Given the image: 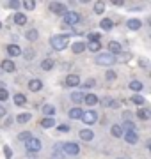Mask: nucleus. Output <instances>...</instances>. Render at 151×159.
I'll use <instances>...</instances> for the list:
<instances>
[{"label": "nucleus", "mask_w": 151, "mask_h": 159, "mask_svg": "<svg viewBox=\"0 0 151 159\" xmlns=\"http://www.w3.org/2000/svg\"><path fill=\"white\" fill-rule=\"evenodd\" d=\"M50 44H52L53 50L62 51V50H66V48H68L70 41H68V35H53L52 39H50Z\"/></svg>", "instance_id": "nucleus-1"}, {"label": "nucleus", "mask_w": 151, "mask_h": 159, "mask_svg": "<svg viewBox=\"0 0 151 159\" xmlns=\"http://www.w3.org/2000/svg\"><path fill=\"white\" fill-rule=\"evenodd\" d=\"M80 21V14L76 11H68L64 14V25H76Z\"/></svg>", "instance_id": "nucleus-2"}, {"label": "nucleus", "mask_w": 151, "mask_h": 159, "mask_svg": "<svg viewBox=\"0 0 151 159\" xmlns=\"http://www.w3.org/2000/svg\"><path fill=\"white\" fill-rule=\"evenodd\" d=\"M114 62H116V57L110 55V53H105V55H98L96 57V64L98 66H112Z\"/></svg>", "instance_id": "nucleus-3"}, {"label": "nucleus", "mask_w": 151, "mask_h": 159, "mask_svg": "<svg viewBox=\"0 0 151 159\" xmlns=\"http://www.w3.org/2000/svg\"><path fill=\"white\" fill-rule=\"evenodd\" d=\"M50 11H52L53 14H57V16H64V14L68 12V9H66V6H64V4L52 2V4H50Z\"/></svg>", "instance_id": "nucleus-4"}, {"label": "nucleus", "mask_w": 151, "mask_h": 159, "mask_svg": "<svg viewBox=\"0 0 151 159\" xmlns=\"http://www.w3.org/2000/svg\"><path fill=\"white\" fill-rule=\"evenodd\" d=\"M25 147L29 152H39L41 150V142L37 138H30L29 142H25Z\"/></svg>", "instance_id": "nucleus-5"}, {"label": "nucleus", "mask_w": 151, "mask_h": 159, "mask_svg": "<svg viewBox=\"0 0 151 159\" xmlns=\"http://www.w3.org/2000/svg\"><path fill=\"white\" fill-rule=\"evenodd\" d=\"M80 152V148L76 143H64L62 145V154H68V156H76Z\"/></svg>", "instance_id": "nucleus-6"}, {"label": "nucleus", "mask_w": 151, "mask_h": 159, "mask_svg": "<svg viewBox=\"0 0 151 159\" xmlns=\"http://www.w3.org/2000/svg\"><path fill=\"white\" fill-rule=\"evenodd\" d=\"M80 119L84 120L85 124H94V122H96V111H94V110H89V111H84Z\"/></svg>", "instance_id": "nucleus-7"}, {"label": "nucleus", "mask_w": 151, "mask_h": 159, "mask_svg": "<svg viewBox=\"0 0 151 159\" xmlns=\"http://www.w3.org/2000/svg\"><path fill=\"white\" fill-rule=\"evenodd\" d=\"M0 69H2V71H6V73H14V71H16V66H14L12 60L7 58V60H4V62L0 64Z\"/></svg>", "instance_id": "nucleus-8"}, {"label": "nucleus", "mask_w": 151, "mask_h": 159, "mask_svg": "<svg viewBox=\"0 0 151 159\" xmlns=\"http://www.w3.org/2000/svg\"><path fill=\"white\" fill-rule=\"evenodd\" d=\"M121 51H123V48H121V44H119L117 41L109 43V53H110V55H114V57H116V55H119Z\"/></svg>", "instance_id": "nucleus-9"}, {"label": "nucleus", "mask_w": 151, "mask_h": 159, "mask_svg": "<svg viewBox=\"0 0 151 159\" xmlns=\"http://www.w3.org/2000/svg\"><path fill=\"white\" fill-rule=\"evenodd\" d=\"M64 85H68V87H76V85H80V78H78L76 74H70V76H66V81H64Z\"/></svg>", "instance_id": "nucleus-10"}, {"label": "nucleus", "mask_w": 151, "mask_h": 159, "mask_svg": "<svg viewBox=\"0 0 151 159\" xmlns=\"http://www.w3.org/2000/svg\"><path fill=\"white\" fill-rule=\"evenodd\" d=\"M43 89V81L41 80H30L29 81V90L30 92H39Z\"/></svg>", "instance_id": "nucleus-11"}, {"label": "nucleus", "mask_w": 151, "mask_h": 159, "mask_svg": "<svg viewBox=\"0 0 151 159\" xmlns=\"http://www.w3.org/2000/svg\"><path fill=\"white\" fill-rule=\"evenodd\" d=\"M84 102H85L87 106H94V104L100 102V99H98V96H94V94H87V96H84Z\"/></svg>", "instance_id": "nucleus-12"}, {"label": "nucleus", "mask_w": 151, "mask_h": 159, "mask_svg": "<svg viewBox=\"0 0 151 159\" xmlns=\"http://www.w3.org/2000/svg\"><path fill=\"white\" fill-rule=\"evenodd\" d=\"M7 53H9L11 57H20V55H22V48L16 46V44H9L7 46Z\"/></svg>", "instance_id": "nucleus-13"}, {"label": "nucleus", "mask_w": 151, "mask_h": 159, "mask_svg": "<svg viewBox=\"0 0 151 159\" xmlns=\"http://www.w3.org/2000/svg\"><path fill=\"white\" fill-rule=\"evenodd\" d=\"M124 140L130 145H135V143L139 142V136H137V133H124Z\"/></svg>", "instance_id": "nucleus-14"}, {"label": "nucleus", "mask_w": 151, "mask_h": 159, "mask_svg": "<svg viewBox=\"0 0 151 159\" xmlns=\"http://www.w3.org/2000/svg\"><path fill=\"white\" fill-rule=\"evenodd\" d=\"M14 23L20 25V27H23L25 23H27V16H25L23 12H16V14H14Z\"/></svg>", "instance_id": "nucleus-15"}, {"label": "nucleus", "mask_w": 151, "mask_h": 159, "mask_svg": "<svg viewBox=\"0 0 151 159\" xmlns=\"http://www.w3.org/2000/svg\"><path fill=\"white\" fill-rule=\"evenodd\" d=\"M80 138L82 140H85V142H91V140L94 138V133L91 129H82L80 131Z\"/></svg>", "instance_id": "nucleus-16"}, {"label": "nucleus", "mask_w": 151, "mask_h": 159, "mask_svg": "<svg viewBox=\"0 0 151 159\" xmlns=\"http://www.w3.org/2000/svg\"><path fill=\"white\" fill-rule=\"evenodd\" d=\"M140 25H142V23H140V20H135V18H134V20H128V21H126V27H128L130 30H139Z\"/></svg>", "instance_id": "nucleus-17"}, {"label": "nucleus", "mask_w": 151, "mask_h": 159, "mask_svg": "<svg viewBox=\"0 0 151 159\" xmlns=\"http://www.w3.org/2000/svg\"><path fill=\"white\" fill-rule=\"evenodd\" d=\"M100 27H101L103 30H110L112 27H114V21H112V20H109V18H103V20L100 21Z\"/></svg>", "instance_id": "nucleus-18"}, {"label": "nucleus", "mask_w": 151, "mask_h": 159, "mask_svg": "<svg viewBox=\"0 0 151 159\" xmlns=\"http://www.w3.org/2000/svg\"><path fill=\"white\" fill-rule=\"evenodd\" d=\"M137 117H139V119H142V120H149L151 119V111L148 108H142V110H139V111H137Z\"/></svg>", "instance_id": "nucleus-19"}, {"label": "nucleus", "mask_w": 151, "mask_h": 159, "mask_svg": "<svg viewBox=\"0 0 151 159\" xmlns=\"http://www.w3.org/2000/svg\"><path fill=\"white\" fill-rule=\"evenodd\" d=\"M43 113L46 115V117H50V119H53V115H55V108H53L52 104H45V106H43Z\"/></svg>", "instance_id": "nucleus-20"}, {"label": "nucleus", "mask_w": 151, "mask_h": 159, "mask_svg": "<svg viewBox=\"0 0 151 159\" xmlns=\"http://www.w3.org/2000/svg\"><path fill=\"white\" fill-rule=\"evenodd\" d=\"M41 125H43L45 129H50V127H53V125H55V120L50 119V117H45V119L41 120Z\"/></svg>", "instance_id": "nucleus-21"}, {"label": "nucleus", "mask_w": 151, "mask_h": 159, "mask_svg": "<svg viewBox=\"0 0 151 159\" xmlns=\"http://www.w3.org/2000/svg\"><path fill=\"white\" fill-rule=\"evenodd\" d=\"M121 129H123V131H126V133H135V125H134V122L126 120V122H123Z\"/></svg>", "instance_id": "nucleus-22"}, {"label": "nucleus", "mask_w": 151, "mask_h": 159, "mask_svg": "<svg viewBox=\"0 0 151 159\" xmlns=\"http://www.w3.org/2000/svg\"><path fill=\"white\" fill-rule=\"evenodd\" d=\"M87 48L93 51V53H98V51L101 50V43H100V41H93V43H89L87 44Z\"/></svg>", "instance_id": "nucleus-23"}, {"label": "nucleus", "mask_w": 151, "mask_h": 159, "mask_svg": "<svg viewBox=\"0 0 151 159\" xmlns=\"http://www.w3.org/2000/svg\"><path fill=\"white\" fill-rule=\"evenodd\" d=\"M52 159H64V154H62V145H55V152L52 154Z\"/></svg>", "instance_id": "nucleus-24"}, {"label": "nucleus", "mask_w": 151, "mask_h": 159, "mask_svg": "<svg viewBox=\"0 0 151 159\" xmlns=\"http://www.w3.org/2000/svg\"><path fill=\"white\" fill-rule=\"evenodd\" d=\"M52 67H53V60L52 58H45V60L41 62V69H43V71H50Z\"/></svg>", "instance_id": "nucleus-25"}, {"label": "nucleus", "mask_w": 151, "mask_h": 159, "mask_svg": "<svg viewBox=\"0 0 151 159\" xmlns=\"http://www.w3.org/2000/svg\"><path fill=\"white\" fill-rule=\"evenodd\" d=\"M25 102H27V97H25L23 94H16V96H14V104H16V106H23Z\"/></svg>", "instance_id": "nucleus-26"}, {"label": "nucleus", "mask_w": 151, "mask_h": 159, "mask_svg": "<svg viewBox=\"0 0 151 159\" xmlns=\"http://www.w3.org/2000/svg\"><path fill=\"white\" fill-rule=\"evenodd\" d=\"M82 113H84V111H82L80 108H73V110H70V119H73V120L80 119Z\"/></svg>", "instance_id": "nucleus-27"}, {"label": "nucleus", "mask_w": 151, "mask_h": 159, "mask_svg": "<svg viewBox=\"0 0 151 159\" xmlns=\"http://www.w3.org/2000/svg\"><path fill=\"white\" fill-rule=\"evenodd\" d=\"M110 133H112V136H116V138H121V136H123V129H121V125H112Z\"/></svg>", "instance_id": "nucleus-28"}, {"label": "nucleus", "mask_w": 151, "mask_h": 159, "mask_svg": "<svg viewBox=\"0 0 151 159\" xmlns=\"http://www.w3.org/2000/svg\"><path fill=\"white\" fill-rule=\"evenodd\" d=\"M25 37H27L29 41H37L39 34H37V30H27V34H25Z\"/></svg>", "instance_id": "nucleus-29"}, {"label": "nucleus", "mask_w": 151, "mask_h": 159, "mask_svg": "<svg viewBox=\"0 0 151 159\" xmlns=\"http://www.w3.org/2000/svg\"><path fill=\"white\" fill-rule=\"evenodd\" d=\"M84 50H85V44H84L82 41H78V43L73 44V53H82Z\"/></svg>", "instance_id": "nucleus-30"}, {"label": "nucleus", "mask_w": 151, "mask_h": 159, "mask_svg": "<svg viewBox=\"0 0 151 159\" xmlns=\"http://www.w3.org/2000/svg\"><path fill=\"white\" fill-rule=\"evenodd\" d=\"M105 11V2H96L94 4V14H101Z\"/></svg>", "instance_id": "nucleus-31"}, {"label": "nucleus", "mask_w": 151, "mask_h": 159, "mask_svg": "<svg viewBox=\"0 0 151 159\" xmlns=\"http://www.w3.org/2000/svg\"><path fill=\"white\" fill-rule=\"evenodd\" d=\"M71 101L73 102H82L84 101V94H82V92H73V94H71Z\"/></svg>", "instance_id": "nucleus-32"}, {"label": "nucleus", "mask_w": 151, "mask_h": 159, "mask_svg": "<svg viewBox=\"0 0 151 159\" xmlns=\"http://www.w3.org/2000/svg\"><path fill=\"white\" fill-rule=\"evenodd\" d=\"M30 138H32V134H30L29 131H23V133L18 134V140H22V142H29Z\"/></svg>", "instance_id": "nucleus-33"}, {"label": "nucleus", "mask_w": 151, "mask_h": 159, "mask_svg": "<svg viewBox=\"0 0 151 159\" xmlns=\"http://www.w3.org/2000/svg\"><path fill=\"white\" fill-rule=\"evenodd\" d=\"M132 102H135V104H139V106H142V104L146 102V99H144L142 96H139V94H135V96L132 97Z\"/></svg>", "instance_id": "nucleus-34"}, {"label": "nucleus", "mask_w": 151, "mask_h": 159, "mask_svg": "<svg viewBox=\"0 0 151 159\" xmlns=\"http://www.w3.org/2000/svg\"><path fill=\"white\" fill-rule=\"evenodd\" d=\"M16 120L20 122V124H25V122H29V120H30V113H22V115H18Z\"/></svg>", "instance_id": "nucleus-35"}, {"label": "nucleus", "mask_w": 151, "mask_h": 159, "mask_svg": "<svg viewBox=\"0 0 151 159\" xmlns=\"http://www.w3.org/2000/svg\"><path fill=\"white\" fill-rule=\"evenodd\" d=\"M130 89H132V90H135V92H139V90H142V83H140V81H137V80H134V81L130 83Z\"/></svg>", "instance_id": "nucleus-36"}, {"label": "nucleus", "mask_w": 151, "mask_h": 159, "mask_svg": "<svg viewBox=\"0 0 151 159\" xmlns=\"http://www.w3.org/2000/svg\"><path fill=\"white\" fill-rule=\"evenodd\" d=\"M23 7H25V9H29V11H32V9L36 7V2H34V0H25Z\"/></svg>", "instance_id": "nucleus-37"}, {"label": "nucleus", "mask_w": 151, "mask_h": 159, "mask_svg": "<svg viewBox=\"0 0 151 159\" xmlns=\"http://www.w3.org/2000/svg\"><path fill=\"white\" fill-rule=\"evenodd\" d=\"M9 99V92L6 89H0V101H7Z\"/></svg>", "instance_id": "nucleus-38"}, {"label": "nucleus", "mask_w": 151, "mask_h": 159, "mask_svg": "<svg viewBox=\"0 0 151 159\" xmlns=\"http://www.w3.org/2000/svg\"><path fill=\"white\" fill-rule=\"evenodd\" d=\"M103 106H116V101L110 99V97H107V99H103Z\"/></svg>", "instance_id": "nucleus-39"}, {"label": "nucleus", "mask_w": 151, "mask_h": 159, "mask_svg": "<svg viewBox=\"0 0 151 159\" xmlns=\"http://www.w3.org/2000/svg\"><path fill=\"white\" fill-rule=\"evenodd\" d=\"M4 154H6V159H11L12 157V150H11V147H4Z\"/></svg>", "instance_id": "nucleus-40"}, {"label": "nucleus", "mask_w": 151, "mask_h": 159, "mask_svg": "<svg viewBox=\"0 0 151 159\" xmlns=\"http://www.w3.org/2000/svg\"><path fill=\"white\" fill-rule=\"evenodd\" d=\"M100 37H101L100 34H96V32H93V34H89V43H93V41H100Z\"/></svg>", "instance_id": "nucleus-41"}, {"label": "nucleus", "mask_w": 151, "mask_h": 159, "mask_svg": "<svg viewBox=\"0 0 151 159\" xmlns=\"http://www.w3.org/2000/svg\"><path fill=\"white\" fill-rule=\"evenodd\" d=\"M105 78L107 80H116V73H114V71H107V73H105Z\"/></svg>", "instance_id": "nucleus-42"}, {"label": "nucleus", "mask_w": 151, "mask_h": 159, "mask_svg": "<svg viewBox=\"0 0 151 159\" xmlns=\"http://www.w3.org/2000/svg\"><path fill=\"white\" fill-rule=\"evenodd\" d=\"M57 129L61 131V133H68V131H70V125H66V124H64V125H59Z\"/></svg>", "instance_id": "nucleus-43"}, {"label": "nucleus", "mask_w": 151, "mask_h": 159, "mask_svg": "<svg viewBox=\"0 0 151 159\" xmlns=\"http://www.w3.org/2000/svg\"><path fill=\"white\" fill-rule=\"evenodd\" d=\"M9 7H11V9H18V7H20V2L12 0V2H9Z\"/></svg>", "instance_id": "nucleus-44"}, {"label": "nucleus", "mask_w": 151, "mask_h": 159, "mask_svg": "<svg viewBox=\"0 0 151 159\" xmlns=\"http://www.w3.org/2000/svg\"><path fill=\"white\" fill-rule=\"evenodd\" d=\"M32 57H34V55H32V50H25V58H27V60H30Z\"/></svg>", "instance_id": "nucleus-45"}, {"label": "nucleus", "mask_w": 151, "mask_h": 159, "mask_svg": "<svg viewBox=\"0 0 151 159\" xmlns=\"http://www.w3.org/2000/svg\"><path fill=\"white\" fill-rule=\"evenodd\" d=\"M94 83H96V81H94V80H87V81H85V83H84V87H93Z\"/></svg>", "instance_id": "nucleus-46"}, {"label": "nucleus", "mask_w": 151, "mask_h": 159, "mask_svg": "<svg viewBox=\"0 0 151 159\" xmlns=\"http://www.w3.org/2000/svg\"><path fill=\"white\" fill-rule=\"evenodd\" d=\"M6 113H7V110L4 108V106H0V117H4Z\"/></svg>", "instance_id": "nucleus-47"}, {"label": "nucleus", "mask_w": 151, "mask_h": 159, "mask_svg": "<svg viewBox=\"0 0 151 159\" xmlns=\"http://www.w3.org/2000/svg\"><path fill=\"white\" fill-rule=\"evenodd\" d=\"M117 159H124V157H117Z\"/></svg>", "instance_id": "nucleus-48"}, {"label": "nucleus", "mask_w": 151, "mask_h": 159, "mask_svg": "<svg viewBox=\"0 0 151 159\" xmlns=\"http://www.w3.org/2000/svg\"><path fill=\"white\" fill-rule=\"evenodd\" d=\"M0 29H2V23H0Z\"/></svg>", "instance_id": "nucleus-49"}]
</instances>
